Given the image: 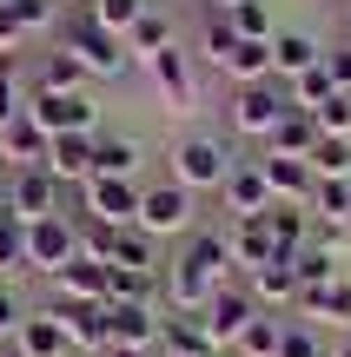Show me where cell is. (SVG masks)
<instances>
[{
    "label": "cell",
    "mask_w": 351,
    "mask_h": 357,
    "mask_svg": "<svg viewBox=\"0 0 351 357\" xmlns=\"http://www.w3.org/2000/svg\"><path fill=\"white\" fill-rule=\"evenodd\" d=\"M60 47L73 53L80 66H87V79H119V73H126V66H133L126 40H119V33H106V26L93 20L87 7H73V13H66V20H60Z\"/></svg>",
    "instance_id": "cell-1"
},
{
    "label": "cell",
    "mask_w": 351,
    "mask_h": 357,
    "mask_svg": "<svg viewBox=\"0 0 351 357\" xmlns=\"http://www.w3.org/2000/svg\"><path fill=\"white\" fill-rule=\"evenodd\" d=\"M140 231L159 238V245L193 238V231H199V192H186L172 172L159 178V185H140Z\"/></svg>",
    "instance_id": "cell-2"
},
{
    "label": "cell",
    "mask_w": 351,
    "mask_h": 357,
    "mask_svg": "<svg viewBox=\"0 0 351 357\" xmlns=\"http://www.w3.org/2000/svg\"><path fill=\"white\" fill-rule=\"evenodd\" d=\"M232 166H239V153H232L225 132H186V139L172 146V178H179L186 192H219Z\"/></svg>",
    "instance_id": "cell-3"
},
{
    "label": "cell",
    "mask_w": 351,
    "mask_h": 357,
    "mask_svg": "<svg viewBox=\"0 0 351 357\" xmlns=\"http://www.w3.org/2000/svg\"><path fill=\"white\" fill-rule=\"evenodd\" d=\"M292 113L285 86L278 79H252V86H232V100H225V132L232 139H272V126Z\"/></svg>",
    "instance_id": "cell-4"
},
{
    "label": "cell",
    "mask_w": 351,
    "mask_h": 357,
    "mask_svg": "<svg viewBox=\"0 0 351 357\" xmlns=\"http://www.w3.org/2000/svg\"><path fill=\"white\" fill-rule=\"evenodd\" d=\"M27 119H33L47 139H60V132H100V100H93L87 86H80V93L33 86V93H27Z\"/></svg>",
    "instance_id": "cell-5"
},
{
    "label": "cell",
    "mask_w": 351,
    "mask_h": 357,
    "mask_svg": "<svg viewBox=\"0 0 351 357\" xmlns=\"http://www.w3.org/2000/svg\"><path fill=\"white\" fill-rule=\"evenodd\" d=\"M73 258H80V225H73V212H53V218H33V225H27V271L60 278Z\"/></svg>",
    "instance_id": "cell-6"
},
{
    "label": "cell",
    "mask_w": 351,
    "mask_h": 357,
    "mask_svg": "<svg viewBox=\"0 0 351 357\" xmlns=\"http://www.w3.org/2000/svg\"><path fill=\"white\" fill-rule=\"evenodd\" d=\"M73 218H100V225H113V231L140 225V185H133V178H87Z\"/></svg>",
    "instance_id": "cell-7"
},
{
    "label": "cell",
    "mask_w": 351,
    "mask_h": 357,
    "mask_svg": "<svg viewBox=\"0 0 351 357\" xmlns=\"http://www.w3.org/2000/svg\"><path fill=\"white\" fill-rule=\"evenodd\" d=\"M7 212L20 218V225L53 218V212H66V185L47 166H20V172H13V185H7Z\"/></svg>",
    "instance_id": "cell-8"
},
{
    "label": "cell",
    "mask_w": 351,
    "mask_h": 357,
    "mask_svg": "<svg viewBox=\"0 0 351 357\" xmlns=\"http://www.w3.org/2000/svg\"><path fill=\"white\" fill-rule=\"evenodd\" d=\"M259 311H265V305L252 298V284H246V278L219 284V291H212V305H206V324H212V337H219V351H232V344H239V331H246Z\"/></svg>",
    "instance_id": "cell-9"
},
{
    "label": "cell",
    "mask_w": 351,
    "mask_h": 357,
    "mask_svg": "<svg viewBox=\"0 0 351 357\" xmlns=\"http://www.w3.org/2000/svg\"><path fill=\"white\" fill-rule=\"evenodd\" d=\"M159 351L166 357H219V337H212L206 311H166L159 305Z\"/></svg>",
    "instance_id": "cell-10"
},
{
    "label": "cell",
    "mask_w": 351,
    "mask_h": 357,
    "mask_svg": "<svg viewBox=\"0 0 351 357\" xmlns=\"http://www.w3.org/2000/svg\"><path fill=\"white\" fill-rule=\"evenodd\" d=\"M219 192H225V212H232V218H259L265 205H272V185H265V166H259V159H239V166L225 172Z\"/></svg>",
    "instance_id": "cell-11"
},
{
    "label": "cell",
    "mask_w": 351,
    "mask_h": 357,
    "mask_svg": "<svg viewBox=\"0 0 351 357\" xmlns=\"http://www.w3.org/2000/svg\"><path fill=\"white\" fill-rule=\"evenodd\" d=\"M53 311H60L66 337H73V351H113V324H106V305H73V298H53Z\"/></svg>",
    "instance_id": "cell-12"
},
{
    "label": "cell",
    "mask_w": 351,
    "mask_h": 357,
    "mask_svg": "<svg viewBox=\"0 0 351 357\" xmlns=\"http://www.w3.org/2000/svg\"><path fill=\"white\" fill-rule=\"evenodd\" d=\"M113 351H159V305H106Z\"/></svg>",
    "instance_id": "cell-13"
},
{
    "label": "cell",
    "mask_w": 351,
    "mask_h": 357,
    "mask_svg": "<svg viewBox=\"0 0 351 357\" xmlns=\"http://www.w3.org/2000/svg\"><path fill=\"white\" fill-rule=\"evenodd\" d=\"M225 245H232V271H259V265H272V258H285L272 245V231H265V218H232V225H225Z\"/></svg>",
    "instance_id": "cell-14"
},
{
    "label": "cell",
    "mask_w": 351,
    "mask_h": 357,
    "mask_svg": "<svg viewBox=\"0 0 351 357\" xmlns=\"http://www.w3.org/2000/svg\"><path fill=\"white\" fill-rule=\"evenodd\" d=\"M47 172L60 178L66 192H80L93 178V132H60V139L47 146Z\"/></svg>",
    "instance_id": "cell-15"
},
{
    "label": "cell",
    "mask_w": 351,
    "mask_h": 357,
    "mask_svg": "<svg viewBox=\"0 0 351 357\" xmlns=\"http://www.w3.org/2000/svg\"><path fill=\"white\" fill-rule=\"evenodd\" d=\"M146 73H153V86L166 93L172 106H193V100H199V79H193V53H179V40H172L166 53H153V60H146Z\"/></svg>",
    "instance_id": "cell-16"
},
{
    "label": "cell",
    "mask_w": 351,
    "mask_h": 357,
    "mask_svg": "<svg viewBox=\"0 0 351 357\" xmlns=\"http://www.w3.org/2000/svg\"><path fill=\"white\" fill-rule=\"evenodd\" d=\"M318 60H325V47H318L312 33H299V26L272 33V79H278V86H292L299 73H312Z\"/></svg>",
    "instance_id": "cell-17"
},
{
    "label": "cell",
    "mask_w": 351,
    "mask_h": 357,
    "mask_svg": "<svg viewBox=\"0 0 351 357\" xmlns=\"http://www.w3.org/2000/svg\"><path fill=\"white\" fill-rule=\"evenodd\" d=\"M106 284H113V265H100V258H73V265L53 278V298H73V305H106Z\"/></svg>",
    "instance_id": "cell-18"
},
{
    "label": "cell",
    "mask_w": 351,
    "mask_h": 357,
    "mask_svg": "<svg viewBox=\"0 0 351 357\" xmlns=\"http://www.w3.org/2000/svg\"><path fill=\"white\" fill-rule=\"evenodd\" d=\"M27 357H73V337H66V324H60V311H27V324H20V337H13Z\"/></svg>",
    "instance_id": "cell-19"
},
{
    "label": "cell",
    "mask_w": 351,
    "mask_h": 357,
    "mask_svg": "<svg viewBox=\"0 0 351 357\" xmlns=\"http://www.w3.org/2000/svg\"><path fill=\"white\" fill-rule=\"evenodd\" d=\"M47 146H53V139L20 113L13 126H0V166H7V172H20V166H47Z\"/></svg>",
    "instance_id": "cell-20"
},
{
    "label": "cell",
    "mask_w": 351,
    "mask_h": 357,
    "mask_svg": "<svg viewBox=\"0 0 351 357\" xmlns=\"http://www.w3.org/2000/svg\"><path fill=\"white\" fill-rule=\"evenodd\" d=\"M140 139L133 132H93V178H133L140 172Z\"/></svg>",
    "instance_id": "cell-21"
},
{
    "label": "cell",
    "mask_w": 351,
    "mask_h": 357,
    "mask_svg": "<svg viewBox=\"0 0 351 357\" xmlns=\"http://www.w3.org/2000/svg\"><path fill=\"white\" fill-rule=\"evenodd\" d=\"M259 166H265V185H272V199H285V205H305V199H312V185H318L312 159H278V153H265Z\"/></svg>",
    "instance_id": "cell-22"
},
{
    "label": "cell",
    "mask_w": 351,
    "mask_h": 357,
    "mask_svg": "<svg viewBox=\"0 0 351 357\" xmlns=\"http://www.w3.org/2000/svg\"><path fill=\"white\" fill-rule=\"evenodd\" d=\"M246 284H252V298H259L265 311H292V298H299V265H292V258H272V265H259Z\"/></svg>",
    "instance_id": "cell-23"
},
{
    "label": "cell",
    "mask_w": 351,
    "mask_h": 357,
    "mask_svg": "<svg viewBox=\"0 0 351 357\" xmlns=\"http://www.w3.org/2000/svg\"><path fill=\"white\" fill-rule=\"evenodd\" d=\"M259 218H265V231H272V245H278L285 258L299 252L305 238H312V212H305V205H285V199H272Z\"/></svg>",
    "instance_id": "cell-24"
},
{
    "label": "cell",
    "mask_w": 351,
    "mask_h": 357,
    "mask_svg": "<svg viewBox=\"0 0 351 357\" xmlns=\"http://www.w3.org/2000/svg\"><path fill=\"white\" fill-rule=\"evenodd\" d=\"M312 146H318V119L292 106V113H285V119L272 126V139H265V153H278V159H312Z\"/></svg>",
    "instance_id": "cell-25"
},
{
    "label": "cell",
    "mask_w": 351,
    "mask_h": 357,
    "mask_svg": "<svg viewBox=\"0 0 351 357\" xmlns=\"http://www.w3.org/2000/svg\"><path fill=\"white\" fill-rule=\"evenodd\" d=\"M166 245L159 238H146L140 225H126V231H113V258H106V265H133V271H166Z\"/></svg>",
    "instance_id": "cell-26"
},
{
    "label": "cell",
    "mask_w": 351,
    "mask_h": 357,
    "mask_svg": "<svg viewBox=\"0 0 351 357\" xmlns=\"http://www.w3.org/2000/svg\"><path fill=\"white\" fill-rule=\"evenodd\" d=\"M232 86H252V79H272V40H239V53L219 66Z\"/></svg>",
    "instance_id": "cell-27"
},
{
    "label": "cell",
    "mask_w": 351,
    "mask_h": 357,
    "mask_svg": "<svg viewBox=\"0 0 351 357\" xmlns=\"http://www.w3.org/2000/svg\"><path fill=\"white\" fill-rule=\"evenodd\" d=\"M331 351V337L318 331L312 318H292L285 311V324H278V357H325Z\"/></svg>",
    "instance_id": "cell-28"
},
{
    "label": "cell",
    "mask_w": 351,
    "mask_h": 357,
    "mask_svg": "<svg viewBox=\"0 0 351 357\" xmlns=\"http://www.w3.org/2000/svg\"><path fill=\"white\" fill-rule=\"evenodd\" d=\"M278 324H285V311H259V318L239 331L232 357H278Z\"/></svg>",
    "instance_id": "cell-29"
},
{
    "label": "cell",
    "mask_w": 351,
    "mask_h": 357,
    "mask_svg": "<svg viewBox=\"0 0 351 357\" xmlns=\"http://www.w3.org/2000/svg\"><path fill=\"white\" fill-rule=\"evenodd\" d=\"M166 47H172V20L159 7H146V20L126 33V53H133V60H153V53H166Z\"/></svg>",
    "instance_id": "cell-30"
},
{
    "label": "cell",
    "mask_w": 351,
    "mask_h": 357,
    "mask_svg": "<svg viewBox=\"0 0 351 357\" xmlns=\"http://www.w3.org/2000/svg\"><path fill=\"white\" fill-rule=\"evenodd\" d=\"M146 7H153V0H87V13L106 26V33H119V40H126L133 26L146 20Z\"/></svg>",
    "instance_id": "cell-31"
},
{
    "label": "cell",
    "mask_w": 351,
    "mask_h": 357,
    "mask_svg": "<svg viewBox=\"0 0 351 357\" xmlns=\"http://www.w3.org/2000/svg\"><path fill=\"white\" fill-rule=\"evenodd\" d=\"M225 20H232V33H239V40H272V33H278L272 0H239V7L225 13Z\"/></svg>",
    "instance_id": "cell-32"
},
{
    "label": "cell",
    "mask_w": 351,
    "mask_h": 357,
    "mask_svg": "<svg viewBox=\"0 0 351 357\" xmlns=\"http://www.w3.org/2000/svg\"><path fill=\"white\" fill-rule=\"evenodd\" d=\"M232 53H239V33H232V20H225V13H212V20H206V33H199V60H206L212 73H219V66L232 60Z\"/></svg>",
    "instance_id": "cell-33"
},
{
    "label": "cell",
    "mask_w": 351,
    "mask_h": 357,
    "mask_svg": "<svg viewBox=\"0 0 351 357\" xmlns=\"http://www.w3.org/2000/svg\"><path fill=\"white\" fill-rule=\"evenodd\" d=\"M40 86H47V93H80V86H87V66H80L66 47H53L47 66H40Z\"/></svg>",
    "instance_id": "cell-34"
},
{
    "label": "cell",
    "mask_w": 351,
    "mask_h": 357,
    "mask_svg": "<svg viewBox=\"0 0 351 357\" xmlns=\"http://www.w3.org/2000/svg\"><path fill=\"white\" fill-rule=\"evenodd\" d=\"M13 271H27V225L0 212V278H13Z\"/></svg>",
    "instance_id": "cell-35"
},
{
    "label": "cell",
    "mask_w": 351,
    "mask_h": 357,
    "mask_svg": "<svg viewBox=\"0 0 351 357\" xmlns=\"http://www.w3.org/2000/svg\"><path fill=\"white\" fill-rule=\"evenodd\" d=\"M13 13H20L27 40H33V33H53V26L66 20V13H60V0H13Z\"/></svg>",
    "instance_id": "cell-36"
},
{
    "label": "cell",
    "mask_w": 351,
    "mask_h": 357,
    "mask_svg": "<svg viewBox=\"0 0 351 357\" xmlns=\"http://www.w3.org/2000/svg\"><path fill=\"white\" fill-rule=\"evenodd\" d=\"M312 119H318V132H331V139H351V93L338 86V93H331V100L318 106Z\"/></svg>",
    "instance_id": "cell-37"
},
{
    "label": "cell",
    "mask_w": 351,
    "mask_h": 357,
    "mask_svg": "<svg viewBox=\"0 0 351 357\" xmlns=\"http://www.w3.org/2000/svg\"><path fill=\"white\" fill-rule=\"evenodd\" d=\"M20 324H27V305H20V291H13V278H0V344H13Z\"/></svg>",
    "instance_id": "cell-38"
},
{
    "label": "cell",
    "mask_w": 351,
    "mask_h": 357,
    "mask_svg": "<svg viewBox=\"0 0 351 357\" xmlns=\"http://www.w3.org/2000/svg\"><path fill=\"white\" fill-rule=\"evenodd\" d=\"M20 47H27V26H20V13H13V0H0V60H13Z\"/></svg>",
    "instance_id": "cell-39"
},
{
    "label": "cell",
    "mask_w": 351,
    "mask_h": 357,
    "mask_svg": "<svg viewBox=\"0 0 351 357\" xmlns=\"http://www.w3.org/2000/svg\"><path fill=\"white\" fill-rule=\"evenodd\" d=\"M325 73H331V86L351 93V40H345V47H325Z\"/></svg>",
    "instance_id": "cell-40"
},
{
    "label": "cell",
    "mask_w": 351,
    "mask_h": 357,
    "mask_svg": "<svg viewBox=\"0 0 351 357\" xmlns=\"http://www.w3.org/2000/svg\"><path fill=\"white\" fill-rule=\"evenodd\" d=\"M325 357H351V331H345V337H338V344H331Z\"/></svg>",
    "instance_id": "cell-41"
},
{
    "label": "cell",
    "mask_w": 351,
    "mask_h": 357,
    "mask_svg": "<svg viewBox=\"0 0 351 357\" xmlns=\"http://www.w3.org/2000/svg\"><path fill=\"white\" fill-rule=\"evenodd\" d=\"M7 185H13V172H7V166H0V212H7Z\"/></svg>",
    "instance_id": "cell-42"
},
{
    "label": "cell",
    "mask_w": 351,
    "mask_h": 357,
    "mask_svg": "<svg viewBox=\"0 0 351 357\" xmlns=\"http://www.w3.org/2000/svg\"><path fill=\"white\" fill-rule=\"evenodd\" d=\"M106 357H166V351H106Z\"/></svg>",
    "instance_id": "cell-43"
},
{
    "label": "cell",
    "mask_w": 351,
    "mask_h": 357,
    "mask_svg": "<svg viewBox=\"0 0 351 357\" xmlns=\"http://www.w3.org/2000/svg\"><path fill=\"white\" fill-rule=\"evenodd\" d=\"M206 7H212V13H232V7H239V0H206Z\"/></svg>",
    "instance_id": "cell-44"
},
{
    "label": "cell",
    "mask_w": 351,
    "mask_h": 357,
    "mask_svg": "<svg viewBox=\"0 0 351 357\" xmlns=\"http://www.w3.org/2000/svg\"><path fill=\"white\" fill-rule=\"evenodd\" d=\"M0 357H27V351H20V344H0Z\"/></svg>",
    "instance_id": "cell-45"
},
{
    "label": "cell",
    "mask_w": 351,
    "mask_h": 357,
    "mask_svg": "<svg viewBox=\"0 0 351 357\" xmlns=\"http://www.w3.org/2000/svg\"><path fill=\"white\" fill-rule=\"evenodd\" d=\"M80 7H87V0H80Z\"/></svg>",
    "instance_id": "cell-46"
},
{
    "label": "cell",
    "mask_w": 351,
    "mask_h": 357,
    "mask_svg": "<svg viewBox=\"0 0 351 357\" xmlns=\"http://www.w3.org/2000/svg\"><path fill=\"white\" fill-rule=\"evenodd\" d=\"M345 7H351V0H345Z\"/></svg>",
    "instance_id": "cell-47"
}]
</instances>
